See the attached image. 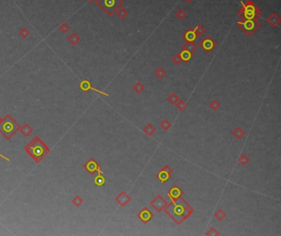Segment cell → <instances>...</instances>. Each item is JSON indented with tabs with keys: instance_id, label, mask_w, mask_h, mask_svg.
I'll return each mask as SVG.
<instances>
[{
	"instance_id": "obj_27",
	"label": "cell",
	"mask_w": 281,
	"mask_h": 236,
	"mask_svg": "<svg viewBox=\"0 0 281 236\" xmlns=\"http://www.w3.org/2000/svg\"><path fill=\"white\" fill-rule=\"evenodd\" d=\"M171 126H172V123H170L167 120H163L161 123H160V127H161V128L165 131L169 130V128H171Z\"/></svg>"
},
{
	"instance_id": "obj_26",
	"label": "cell",
	"mask_w": 281,
	"mask_h": 236,
	"mask_svg": "<svg viewBox=\"0 0 281 236\" xmlns=\"http://www.w3.org/2000/svg\"><path fill=\"white\" fill-rule=\"evenodd\" d=\"M250 161V159L248 157L246 154H242L241 156H239V158H238V162H239L240 165H246L248 164V162Z\"/></svg>"
},
{
	"instance_id": "obj_34",
	"label": "cell",
	"mask_w": 281,
	"mask_h": 236,
	"mask_svg": "<svg viewBox=\"0 0 281 236\" xmlns=\"http://www.w3.org/2000/svg\"><path fill=\"white\" fill-rule=\"evenodd\" d=\"M181 61H182V60H181V55H180V54H176V55L173 56V62L175 64H177V65H178V64H181Z\"/></svg>"
},
{
	"instance_id": "obj_2",
	"label": "cell",
	"mask_w": 281,
	"mask_h": 236,
	"mask_svg": "<svg viewBox=\"0 0 281 236\" xmlns=\"http://www.w3.org/2000/svg\"><path fill=\"white\" fill-rule=\"evenodd\" d=\"M25 150L27 153H28L37 163L41 161L50 151L47 146L38 137H36L25 147Z\"/></svg>"
},
{
	"instance_id": "obj_11",
	"label": "cell",
	"mask_w": 281,
	"mask_h": 236,
	"mask_svg": "<svg viewBox=\"0 0 281 236\" xmlns=\"http://www.w3.org/2000/svg\"><path fill=\"white\" fill-rule=\"evenodd\" d=\"M200 46L205 51L206 53H209V52L216 46V43H215L209 36H207L206 38H205V39L200 43Z\"/></svg>"
},
{
	"instance_id": "obj_4",
	"label": "cell",
	"mask_w": 281,
	"mask_h": 236,
	"mask_svg": "<svg viewBox=\"0 0 281 236\" xmlns=\"http://www.w3.org/2000/svg\"><path fill=\"white\" fill-rule=\"evenodd\" d=\"M98 3H100L102 9L106 10L109 14H112V12L116 9L117 6L122 3L121 0H99Z\"/></svg>"
},
{
	"instance_id": "obj_3",
	"label": "cell",
	"mask_w": 281,
	"mask_h": 236,
	"mask_svg": "<svg viewBox=\"0 0 281 236\" xmlns=\"http://www.w3.org/2000/svg\"><path fill=\"white\" fill-rule=\"evenodd\" d=\"M21 126L8 114L0 123V134H3L6 139L9 140L19 130Z\"/></svg>"
},
{
	"instance_id": "obj_33",
	"label": "cell",
	"mask_w": 281,
	"mask_h": 236,
	"mask_svg": "<svg viewBox=\"0 0 281 236\" xmlns=\"http://www.w3.org/2000/svg\"><path fill=\"white\" fill-rule=\"evenodd\" d=\"M194 31H195L196 36H200L205 33V28H204L202 26H198L197 27L195 28V30H194Z\"/></svg>"
},
{
	"instance_id": "obj_35",
	"label": "cell",
	"mask_w": 281,
	"mask_h": 236,
	"mask_svg": "<svg viewBox=\"0 0 281 236\" xmlns=\"http://www.w3.org/2000/svg\"><path fill=\"white\" fill-rule=\"evenodd\" d=\"M117 14H118V16L120 17H121V18H125V17L128 15V12L126 11L125 9H120V10L118 11Z\"/></svg>"
},
{
	"instance_id": "obj_19",
	"label": "cell",
	"mask_w": 281,
	"mask_h": 236,
	"mask_svg": "<svg viewBox=\"0 0 281 236\" xmlns=\"http://www.w3.org/2000/svg\"><path fill=\"white\" fill-rule=\"evenodd\" d=\"M180 55H181V60L185 63L189 62L190 60V58H192V53L185 50H182V51L180 53Z\"/></svg>"
},
{
	"instance_id": "obj_23",
	"label": "cell",
	"mask_w": 281,
	"mask_h": 236,
	"mask_svg": "<svg viewBox=\"0 0 281 236\" xmlns=\"http://www.w3.org/2000/svg\"><path fill=\"white\" fill-rule=\"evenodd\" d=\"M144 84L141 83L140 82H138L134 84V86H133V90H134V92L138 93V94H140L141 92H144Z\"/></svg>"
},
{
	"instance_id": "obj_7",
	"label": "cell",
	"mask_w": 281,
	"mask_h": 236,
	"mask_svg": "<svg viewBox=\"0 0 281 236\" xmlns=\"http://www.w3.org/2000/svg\"><path fill=\"white\" fill-rule=\"evenodd\" d=\"M84 169H86L90 175H94L95 173L98 172L100 174H103V172L101 170L100 165L98 164L97 161H95L94 158H91L89 161L84 165Z\"/></svg>"
},
{
	"instance_id": "obj_21",
	"label": "cell",
	"mask_w": 281,
	"mask_h": 236,
	"mask_svg": "<svg viewBox=\"0 0 281 236\" xmlns=\"http://www.w3.org/2000/svg\"><path fill=\"white\" fill-rule=\"evenodd\" d=\"M233 136L237 139H241L242 137L245 135V132L244 130L242 129V128H240V127H237L233 131Z\"/></svg>"
},
{
	"instance_id": "obj_38",
	"label": "cell",
	"mask_w": 281,
	"mask_h": 236,
	"mask_svg": "<svg viewBox=\"0 0 281 236\" xmlns=\"http://www.w3.org/2000/svg\"><path fill=\"white\" fill-rule=\"evenodd\" d=\"M0 156H1V157H2V158H3V159H4V160H6V161H10V160H9V158H7V157H6L5 156H3V155H2V154H0Z\"/></svg>"
},
{
	"instance_id": "obj_20",
	"label": "cell",
	"mask_w": 281,
	"mask_h": 236,
	"mask_svg": "<svg viewBox=\"0 0 281 236\" xmlns=\"http://www.w3.org/2000/svg\"><path fill=\"white\" fill-rule=\"evenodd\" d=\"M267 22L270 23L272 26H276L278 25L279 23V22H280V18H279L276 14L273 13L272 15L268 18Z\"/></svg>"
},
{
	"instance_id": "obj_29",
	"label": "cell",
	"mask_w": 281,
	"mask_h": 236,
	"mask_svg": "<svg viewBox=\"0 0 281 236\" xmlns=\"http://www.w3.org/2000/svg\"><path fill=\"white\" fill-rule=\"evenodd\" d=\"M166 73H167L166 71H165V70L163 69L162 67H159L155 71V76L158 77V78H160V79L163 78V77L166 75Z\"/></svg>"
},
{
	"instance_id": "obj_13",
	"label": "cell",
	"mask_w": 281,
	"mask_h": 236,
	"mask_svg": "<svg viewBox=\"0 0 281 236\" xmlns=\"http://www.w3.org/2000/svg\"><path fill=\"white\" fill-rule=\"evenodd\" d=\"M80 88L83 90V91H84V92H87L88 90H93L94 92H98V93H101V94L104 95H106V96H108L109 95L108 94H106V93H105V92H101V91H99V90L94 89V88L92 86V85H91V83H90L88 81H87V80H84V82H81Z\"/></svg>"
},
{
	"instance_id": "obj_18",
	"label": "cell",
	"mask_w": 281,
	"mask_h": 236,
	"mask_svg": "<svg viewBox=\"0 0 281 236\" xmlns=\"http://www.w3.org/2000/svg\"><path fill=\"white\" fill-rule=\"evenodd\" d=\"M183 36L184 38L187 40V41H194V40L196 39V37H197L196 35H195L194 30H192V29H190V30H189L188 31H187L186 33L184 34Z\"/></svg>"
},
{
	"instance_id": "obj_31",
	"label": "cell",
	"mask_w": 281,
	"mask_h": 236,
	"mask_svg": "<svg viewBox=\"0 0 281 236\" xmlns=\"http://www.w3.org/2000/svg\"><path fill=\"white\" fill-rule=\"evenodd\" d=\"M72 203H73V205L76 206H80L84 203V200H83V198L81 197L77 196V197H75L73 199Z\"/></svg>"
},
{
	"instance_id": "obj_22",
	"label": "cell",
	"mask_w": 281,
	"mask_h": 236,
	"mask_svg": "<svg viewBox=\"0 0 281 236\" xmlns=\"http://www.w3.org/2000/svg\"><path fill=\"white\" fill-rule=\"evenodd\" d=\"M19 130L25 137L29 136V135L32 133V128H31L28 124H25L24 126H23V127H21Z\"/></svg>"
},
{
	"instance_id": "obj_17",
	"label": "cell",
	"mask_w": 281,
	"mask_h": 236,
	"mask_svg": "<svg viewBox=\"0 0 281 236\" xmlns=\"http://www.w3.org/2000/svg\"><path fill=\"white\" fill-rule=\"evenodd\" d=\"M106 183V179L103 176V174L98 173V175L94 179V183L97 186H103Z\"/></svg>"
},
{
	"instance_id": "obj_15",
	"label": "cell",
	"mask_w": 281,
	"mask_h": 236,
	"mask_svg": "<svg viewBox=\"0 0 281 236\" xmlns=\"http://www.w3.org/2000/svg\"><path fill=\"white\" fill-rule=\"evenodd\" d=\"M181 48H182V50H187V51H189V52L193 54L195 50H197V45H195L193 41H187V43H185L181 46Z\"/></svg>"
},
{
	"instance_id": "obj_6",
	"label": "cell",
	"mask_w": 281,
	"mask_h": 236,
	"mask_svg": "<svg viewBox=\"0 0 281 236\" xmlns=\"http://www.w3.org/2000/svg\"><path fill=\"white\" fill-rule=\"evenodd\" d=\"M168 203L166 200H165L163 197H162L161 195H158L156 197L153 198V200L151 201L150 205L154 210H156L158 212H161L163 209L165 208V206L167 205Z\"/></svg>"
},
{
	"instance_id": "obj_14",
	"label": "cell",
	"mask_w": 281,
	"mask_h": 236,
	"mask_svg": "<svg viewBox=\"0 0 281 236\" xmlns=\"http://www.w3.org/2000/svg\"><path fill=\"white\" fill-rule=\"evenodd\" d=\"M157 178L158 179L160 182L162 183H165L166 182L169 180V179L171 178V174L168 173L167 171L164 170L163 169H162L157 175Z\"/></svg>"
},
{
	"instance_id": "obj_5",
	"label": "cell",
	"mask_w": 281,
	"mask_h": 236,
	"mask_svg": "<svg viewBox=\"0 0 281 236\" xmlns=\"http://www.w3.org/2000/svg\"><path fill=\"white\" fill-rule=\"evenodd\" d=\"M256 21H253V20H244L242 23H238V25L240 26V27L242 29V31H244L247 36H251L252 32L254 31H256V29L257 27L256 26V24H257Z\"/></svg>"
},
{
	"instance_id": "obj_30",
	"label": "cell",
	"mask_w": 281,
	"mask_h": 236,
	"mask_svg": "<svg viewBox=\"0 0 281 236\" xmlns=\"http://www.w3.org/2000/svg\"><path fill=\"white\" fill-rule=\"evenodd\" d=\"M209 107L213 109V110H217L219 109L220 107V103L217 100H213L211 102L209 103Z\"/></svg>"
},
{
	"instance_id": "obj_32",
	"label": "cell",
	"mask_w": 281,
	"mask_h": 236,
	"mask_svg": "<svg viewBox=\"0 0 281 236\" xmlns=\"http://www.w3.org/2000/svg\"><path fill=\"white\" fill-rule=\"evenodd\" d=\"M205 235H209V236H215L219 235V233L218 232V231L215 229L214 227H211L209 229V231H207L205 233Z\"/></svg>"
},
{
	"instance_id": "obj_1",
	"label": "cell",
	"mask_w": 281,
	"mask_h": 236,
	"mask_svg": "<svg viewBox=\"0 0 281 236\" xmlns=\"http://www.w3.org/2000/svg\"><path fill=\"white\" fill-rule=\"evenodd\" d=\"M163 210L177 225H181L184 220L188 219L194 211L193 207L182 197L177 200L172 201Z\"/></svg>"
},
{
	"instance_id": "obj_16",
	"label": "cell",
	"mask_w": 281,
	"mask_h": 236,
	"mask_svg": "<svg viewBox=\"0 0 281 236\" xmlns=\"http://www.w3.org/2000/svg\"><path fill=\"white\" fill-rule=\"evenodd\" d=\"M143 132H144L147 136L151 137L155 132H156V128H154L151 123H148V124H147L145 126L144 128H143Z\"/></svg>"
},
{
	"instance_id": "obj_12",
	"label": "cell",
	"mask_w": 281,
	"mask_h": 236,
	"mask_svg": "<svg viewBox=\"0 0 281 236\" xmlns=\"http://www.w3.org/2000/svg\"><path fill=\"white\" fill-rule=\"evenodd\" d=\"M116 202L119 203L121 206H125L131 201V197L125 191H121L115 198Z\"/></svg>"
},
{
	"instance_id": "obj_39",
	"label": "cell",
	"mask_w": 281,
	"mask_h": 236,
	"mask_svg": "<svg viewBox=\"0 0 281 236\" xmlns=\"http://www.w3.org/2000/svg\"><path fill=\"white\" fill-rule=\"evenodd\" d=\"M186 1H187V3H190V2H191L192 0H186Z\"/></svg>"
},
{
	"instance_id": "obj_25",
	"label": "cell",
	"mask_w": 281,
	"mask_h": 236,
	"mask_svg": "<svg viewBox=\"0 0 281 236\" xmlns=\"http://www.w3.org/2000/svg\"><path fill=\"white\" fill-rule=\"evenodd\" d=\"M214 216L218 220H223L226 217V213L222 210V209H219V210L214 213Z\"/></svg>"
},
{
	"instance_id": "obj_37",
	"label": "cell",
	"mask_w": 281,
	"mask_h": 236,
	"mask_svg": "<svg viewBox=\"0 0 281 236\" xmlns=\"http://www.w3.org/2000/svg\"><path fill=\"white\" fill-rule=\"evenodd\" d=\"M162 169H164V170H166V171H167L168 173H170V174H172V173H173V169H172V168H171L168 165H165L164 166L162 167Z\"/></svg>"
},
{
	"instance_id": "obj_8",
	"label": "cell",
	"mask_w": 281,
	"mask_h": 236,
	"mask_svg": "<svg viewBox=\"0 0 281 236\" xmlns=\"http://www.w3.org/2000/svg\"><path fill=\"white\" fill-rule=\"evenodd\" d=\"M256 6L254 5L251 1L246 3L244 5V9H243V15H244L245 19L252 20L253 18H255L256 15Z\"/></svg>"
},
{
	"instance_id": "obj_9",
	"label": "cell",
	"mask_w": 281,
	"mask_h": 236,
	"mask_svg": "<svg viewBox=\"0 0 281 236\" xmlns=\"http://www.w3.org/2000/svg\"><path fill=\"white\" fill-rule=\"evenodd\" d=\"M153 217H154V215H153V212H151V211H149V209L148 208V207H146V206L144 207L141 211H139V213L137 214V217H138L144 225H146V224H148V223L151 220L153 219Z\"/></svg>"
},
{
	"instance_id": "obj_28",
	"label": "cell",
	"mask_w": 281,
	"mask_h": 236,
	"mask_svg": "<svg viewBox=\"0 0 281 236\" xmlns=\"http://www.w3.org/2000/svg\"><path fill=\"white\" fill-rule=\"evenodd\" d=\"M176 108L178 109L180 111H183L185 109L187 108V103L185 102L184 100H179L177 101V103L176 104Z\"/></svg>"
},
{
	"instance_id": "obj_40",
	"label": "cell",
	"mask_w": 281,
	"mask_h": 236,
	"mask_svg": "<svg viewBox=\"0 0 281 236\" xmlns=\"http://www.w3.org/2000/svg\"><path fill=\"white\" fill-rule=\"evenodd\" d=\"M2 120H3V119H1V118H0V123L2 122Z\"/></svg>"
},
{
	"instance_id": "obj_36",
	"label": "cell",
	"mask_w": 281,
	"mask_h": 236,
	"mask_svg": "<svg viewBox=\"0 0 281 236\" xmlns=\"http://www.w3.org/2000/svg\"><path fill=\"white\" fill-rule=\"evenodd\" d=\"M186 15H187L186 12H185L183 10H181H181H179V11L176 12V17H178V18H180V19H183L184 17H186Z\"/></svg>"
},
{
	"instance_id": "obj_10",
	"label": "cell",
	"mask_w": 281,
	"mask_h": 236,
	"mask_svg": "<svg viewBox=\"0 0 281 236\" xmlns=\"http://www.w3.org/2000/svg\"><path fill=\"white\" fill-rule=\"evenodd\" d=\"M184 194V192L181 190L179 186H177L176 184L173 185L171 189L167 191V195L170 197V199L172 201H176L177 200L178 198H180L181 197H182V195Z\"/></svg>"
},
{
	"instance_id": "obj_24",
	"label": "cell",
	"mask_w": 281,
	"mask_h": 236,
	"mask_svg": "<svg viewBox=\"0 0 281 236\" xmlns=\"http://www.w3.org/2000/svg\"><path fill=\"white\" fill-rule=\"evenodd\" d=\"M179 100H180L179 96L176 94V93H174V92H173V93L168 96V98H167V100H168L172 105H176Z\"/></svg>"
}]
</instances>
